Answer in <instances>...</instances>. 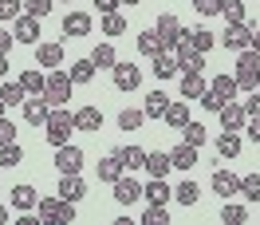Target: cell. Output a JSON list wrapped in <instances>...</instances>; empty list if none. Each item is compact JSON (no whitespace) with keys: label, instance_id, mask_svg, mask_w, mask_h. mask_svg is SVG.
<instances>
[{"label":"cell","instance_id":"32","mask_svg":"<svg viewBox=\"0 0 260 225\" xmlns=\"http://www.w3.org/2000/svg\"><path fill=\"white\" fill-rule=\"evenodd\" d=\"M162 119H166V127L181 130V127H185V123H189V107H185V103H170Z\"/></svg>","mask_w":260,"mask_h":225},{"label":"cell","instance_id":"23","mask_svg":"<svg viewBox=\"0 0 260 225\" xmlns=\"http://www.w3.org/2000/svg\"><path fill=\"white\" fill-rule=\"evenodd\" d=\"M170 162H174V170H193L197 166V146L178 143L174 150H170Z\"/></svg>","mask_w":260,"mask_h":225},{"label":"cell","instance_id":"24","mask_svg":"<svg viewBox=\"0 0 260 225\" xmlns=\"http://www.w3.org/2000/svg\"><path fill=\"white\" fill-rule=\"evenodd\" d=\"M181 40H185L193 51H209L213 44H217V32H209V28H193V32H189V28H185V32H181Z\"/></svg>","mask_w":260,"mask_h":225},{"label":"cell","instance_id":"14","mask_svg":"<svg viewBox=\"0 0 260 225\" xmlns=\"http://www.w3.org/2000/svg\"><path fill=\"white\" fill-rule=\"evenodd\" d=\"M142 198H146V202H154V206H166V202L174 198V186H170L166 178H150L146 186H142Z\"/></svg>","mask_w":260,"mask_h":225},{"label":"cell","instance_id":"1","mask_svg":"<svg viewBox=\"0 0 260 225\" xmlns=\"http://www.w3.org/2000/svg\"><path fill=\"white\" fill-rule=\"evenodd\" d=\"M36 217L44 225H71L75 221V202H63V198H40L36 202Z\"/></svg>","mask_w":260,"mask_h":225},{"label":"cell","instance_id":"42","mask_svg":"<svg viewBox=\"0 0 260 225\" xmlns=\"http://www.w3.org/2000/svg\"><path fill=\"white\" fill-rule=\"evenodd\" d=\"M241 198L244 202H260V174H244L241 178Z\"/></svg>","mask_w":260,"mask_h":225},{"label":"cell","instance_id":"26","mask_svg":"<svg viewBox=\"0 0 260 225\" xmlns=\"http://www.w3.org/2000/svg\"><path fill=\"white\" fill-rule=\"evenodd\" d=\"M209 91H213L217 99H221V103H233L241 87H237V79H233V75H217V79L209 83Z\"/></svg>","mask_w":260,"mask_h":225},{"label":"cell","instance_id":"35","mask_svg":"<svg viewBox=\"0 0 260 225\" xmlns=\"http://www.w3.org/2000/svg\"><path fill=\"white\" fill-rule=\"evenodd\" d=\"M146 123V111L142 107H126V111H118V130H138Z\"/></svg>","mask_w":260,"mask_h":225},{"label":"cell","instance_id":"13","mask_svg":"<svg viewBox=\"0 0 260 225\" xmlns=\"http://www.w3.org/2000/svg\"><path fill=\"white\" fill-rule=\"evenodd\" d=\"M213 193H217L221 202H229L233 193H241V178L229 174V170H213Z\"/></svg>","mask_w":260,"mask_h":225},{"label":"cell","instance_id":"27","mask_svg":"<svg viewBox=\"0 0 260 225\" xmlns=\"http://www.w3.org/2000/svg\"><path fill=\"white\" fill-rule=\"evenodd\" d=\"M44 83H48V75L36 71V67L20 71V87H24V95H44Z\"/></svg>","mask_w":260,"mask_h":225},{"label":"cell","instance_id":"48","mask_svg":"<svg viewBox=\"0 0 260 225\" xmlns=\"http://www.w3.org/2000/svg\"><path fill=\"white\" fill-rule=\"evenodd\" d=\"M4 143H16V123H8V119L0 115V146Z\"/></svg>","mask_w":260,"mask_h":225},{"label":"cell","instance_id":"12","mask_svg":"<svg viewBox=\"0 0 260 225\" xmlns=\"http://www.w3.org/2000/svg\"><path fill=\"white\" fill-rule=\"evenodd\" d=\"M248 44H252L248 20H244V24H229V28H225V48L229 51H248Z\"/></svg>","mask_w":260,"mask_h":225},{"label":"cell","instance_id":"6","mask_svg":"<svg viewBox=\"0 0 260 225\" xmlns=\"http://www.w3.org/2000/svg\"><path fill=\"white\" fill-rule=\"evenodd\" d=\"M55 170H59V174H79L83 170V150L75 143L55 146Z\"/></svg>","mask_w":260,"mask_h":225},{"label":"cell","instance_id":"38","mask_svg":"<svg viewBox=\"0 0 260 225\" xmlns=\"http://www.w3.org/2000/svg\"><path fill=\"white\" fill-rule=\"evenodd\" d=\"M221 221H229V225H244V221H248V209L237 206V202H221Z\"/></svg>","mask_w":260,"mask_h":225},{"label":"cell","instance_id":"3","mask_svg":"<svg viewBox=\"0 0 260 225\" xmlns=\"http://www.w3.org/2000/svg\"><path fill=\"white\" fill-rule=\"evenodd\" d=\"M71 130H75V111H67V107H51L48 123H44V134H48L51 146H63L71 138Z\"/></svg>","mask_w":260,"mask_h":225},{"label":"cell","instance_id":"29","mask_svg":"<svg viewBox=\"0 0 260 225\" xmlns=\"http://www.w3.org/2000/svg\"><path fill=\"white\" fill-rule=\"evenodd\" d=\"M91 64H95L99 71H111V67L118 64V55H114V44H99V48L91 51Z\"/></svg>","mask_w":260,"mask_h":225},{"label":"cell","instance_id":"28","mask_svg":"<svg viewBox=\"0 0 260 225\" xmlns=\"http://www.w3.org/2000/svg\"><path fill=\"white\" fill-rule=\"evenodd\" d=\"M95 71H99V67L91 64V55H87V60H75V64L67 67V75H71V83H91V79H95Z\"/></svg>","mask_w":260,"mask_h":225},{"label":"cell","instance_id":"10","mask_svg":"<svg viewBox=\"0 0 260 225\" xmlns=\"http://www.w3.org/2000/svg\"><path fill=\"white\" fill-rule=\"evenodd\" d=\"M48 115H51V103L44 95H28V99H24V119H28L32 127H44Z\"/></svg>","mask_w":260,"mask_h":225},{"label":"cell","instance_id":"19","mask_svg":"<svg viewBox=\"0 0 260 225\" xmlns=\"http://www.w3.org/2000/svg\"><path fill=\"white\" fill-rule=\"evenodd\" d=\"M95 174H99V182H111V186H114V182H118V178L126 174V170H122V162H118V154H114V150H111L107 158H99Z\"/></svg>","mask_w":260,"mask_h":225},{"label":"cell","instance_id":"39","mask_svg":"<svg viewBox=\"0 0 260 225\" xmlns=\"http://www.w3.org/2000/svg\"><path fill=\"white\" fill-rule=\"evenodd\" d=\"M134 44H138V51H142L146 60H154V55L162 51V44H158V36H154V28H150V32H138V40H134Z\"/></svg>","mask_w":260,"mask_h":225},{"label":"cell","instance_id":"5","mask_svg":"<svg viewBox=\"0 0 260 225\" xmlns=\"http://www.w3.org/2000/svg\"><path fill=\"white\" fill-rule=\"evenodd\" d=\"M181 20L174 16V12H162L158 16V24H154V36H158V44H162V51H174L178 48V40H181Z\"/></svg>","mask_w":260,"mask_h":225},{"label":"cell","instance_id":"40","mask_svg":"<svg viewBox=\"0 0 260 225\" xmlns=\"http://www.w3.org/2000/svg\"><path fill=\"white\" fill-rule=\"evenodd\" d=\"M24 162V150L16 143H4L0 146V170H8V166H20Z\"/></svg>","mask_w":260,"mask_h":225},{"label":"cell","instance_id":"53","mask_svg":"<svg viewBox=\"0 0 260 225\" xmlns=\"http://www.w3.org/2000/svg\"><path fill=\"white\" fill-rule=\"evenodd\" d=\"M95 4H99V12L107 16V12H118V4H122V0H95Z\"/></svg>","mask_w":260,"mask_h":225},{"label":"cell","instance_id":"51","mask_svg":"<svg viewBox=\"0 0 260 225\" xmlns=\"http://www.w3.org/2000/svg\"><path fill=\"white\" fill-rule=\"evenodd\" d=\"M244 115H248V119H256V115H260V91H252V95L244 99Z\"/></svg>","mask_w":260,"mask_h":225},{"label":"cell","instance_id":"8","mask_svg":"<svg viewBox=\"0 0 260 225\" xmlns=\"http://www.w3.org/2000/svg\"><path fill=\"white\" fill-rule=\"evenodd\" d=\"M36 64L40 67H63V44H55V40H40L36 44Z\"/></svg>","mask_w":260,"mask_h":225},{"label":"cell","instance_id":"41","mask_svg":"<svg viewBox=\"0 0 260 225\" xmlns=\"http://www.w3.org/2000/svg\"><path fill=\"white\" fill-rule=\"evenodd\" d=\"M24 16V0H0V24H12Z\"/></svg>","mask_w":260,"mask_h":225},{"label":"cell","instance_id":"7","mask_svg":"<svg viewBox=\"0 0 260 225\" xmlns=\"http://www.w3.org/2000/svg\"><path fill=\"white\" fill-rule=\"evenodd\" d=\"M138 198H142V182H138V178L126 170V174L114 182V202H118V206H134Z\"/></svg>","mask_w":260,"mask_h":225},{"label":"cell","instance_id":"15","mask_svg":"<svg viewBox=\"0 0 260 225\" xmlns=\"http://www.w3.org/2000/svg\"><path fill=\"white\" fill-rule=\"evenodd\" d=\"M150 178H166L174 170V162H170V150H146V166H142Z\"/></svg>","mask_w":260,"mask_h":225},{"label":"cell","instance_id":"44","mask_svg":"<svg viewBox=\"0 0 260 225\" xmlns=\"http://www.w3.org/2000/svg\"><path fill=\"white\" fill-rule=\"evenodd\" d=\"M122 32H126V16L107 12V16H103V36H122Z\"/></svg>","mask_w":260,"mask_h":225},{"label":"cell","instance_id":"49","mask_svg":"<svg viewBox=\"0 0 260 225\" xmlns=\"http://www.w3.org/2000/svg\"><path fill=\"white\" fill-rule=\"evenodd\" d=\"M12 44H16L12 28H4V24H0V55H8V51H12Z\"/></svg>","mask_w":260,"mask_h":225},{"label":"cell","instance_id":"18","mask_svg":"<svg viewBox=\"0 0 260 225\" xmlns=\"http://www.w3.org/2000/svg\"><path fill=\"white\" fill-rule=\"evenodd\" d=\"M59 198H63V202H79L83 193H87V182H83L79 174H59Z\"/></svg>","mask_w":260,"mask_h":225},{"label":"cell","instance_id":"16","mask_svg":"<svg viewBox=\"0 0 260 225\" xmlns=\"http://www.w3.org/2000/svg\"><path fill=\"white\" fill-rule=\"evenodd\" d=\"M8 198H12V206H16L20 213H32V209H36V202H40V198H36V186H28V182L12 186V190H8Z\"/></svg>","mask_w":260,"mask_h":225},{"label":"cell","instance_id":"20","mask_svg":"<svg viewBox=\"0 0 260 225\" xmlns=\"http://www.w3.org/2000/svg\"><path fill=\"white\" fill-rule=\"evenodd\" d=\"M114 154H118V162H122V170H130V174L146 166V150H142V146H134V143H130V146H118Z\"/></svg>","mask_w":260,"mask_h":225},{"label":"cell","instance_id":"33","mask_svg":"<svg viewBox=\"0 0 260 225\" xmlns=\"http://www.w3.org/2000/svg\"><path fill=\"white\" fill-rule=\"evenodd\" d=\"M205 138H209V130L201 127V123H193V119L181 127V143H189V146H197V150H201V146H205Z\"/></svg>","mask_w":260,"mask_h":225},{"label":"cell","instance_id":"46","mask_svg":"<svg viewBox=\"0 0 260 225\" xmlns=\"http://www.w3.org/2000/svg\"><path fill=\"white\" fill-rule=\"evenodd\" d=\"M51 4H55V0H24V12H28V16H36V20H44L51 12Z\"/></svg>","mask_w":260,"mask_h":225},{"label":"cell","instance_id":"43","mask_svg":"<svg viewBox=\"0 0 260 225\" xmlns=\"http://www.w3.org/2000/svg\"><path fill=\"white\" fill-rule=\"evenodd\" d=\"M221 16L229 24H244V4L241 0H221Z\"/></svg>","mask_w":260,"mask_h":225},{"label":"cell","instance_id":"4","mask_svg":"<svg viewBox=\"0 0 260 225\" xmlns=\"http://www.w3.org/2000/svg\"><path fill=\"white\" fill-rule=\"evenodd\" d=\"M71 91H75V83H71V75H67V67H55V71H48L44 99H48L51 107H63L67 99H71Z\"/></svg>","mask_w":260,"mask_h":225},{"label":"cell","instance_id":"36","mask_svg":"<svg viewBox=\"0 0 260 225\" xmlns=\"http://www.w3.org/2000/svg\"><path fill=\"white\" fill-rule=\"evenodd\" d=\"M174 198H178L181 206H197L201 190H197V182H193V178H185V182H178V186H174Z\"/></svg>","mask_w":260,"mask_h":225},{"label":"cell","instance_id":"11","mask_svg":"<svg viewBox=\"0 0 260 225\" xmlns=\"http://www.w3.org/2000/svg\"><path fill=\"white\" fill-rule=\"evenodd\" d=\"M12 36H16V44H40V20L24 12L20 20H12Z\"/></svg>","mask_w":260,"mask_h":225},{"label":"cell","instance_id":"9","mask_svg":"<svg viewBox=\"0 0 260 225\" xmlns=\"http://www.w3.org/2000/svg\"><path fill=\"white\" fill-rule=\"evenodd\" d=\"M111 75H114V87H118V91H138V83H142V71L134 64H122V60L111 67Z\"/></svg>","mask_w":260,"mask_h":225},{"label":"cell","instance_id":"60","mask_svg":"<svg viewBox=\"0 0 260 225\" xmlns=\"http://www.w3.org/2000/svg\"><path fill=\"white\" fill-rule=\"evenodd\" d=\"M0 186H4V182H0Z\"/></svg>","mask_w":260,"mask_h":225},{"label":"cell","instance_id":"47","mask_svg":"<svg viewBox=\"0 0 260 225\" xmlns=\"http://www.w3.org/2000/svg\"><path fill=\"white\" fill-rule=\"evenodd\" d=\"M193 8L201 16H221V0H193Z\"/></svg>","mask_w":260,"mask_h":225},{"label":"cell","instance_id":"56","mask_svg":"<svg viewBox=\"0 0 260 225\" xmlns=\"http://www.w3.org/2000/svg\"><path fill=\"white\" fill-rule=\"evenodd\" d=\"M252 51H260V32H252V44H248Z\"/></svg>","mask_w":260,"mask_h":225},{"label":"cell","instance_id":"52","mask_svg":"<svg viewBox=\"0 0 260 225\" xmlns=\"http://www.w3.org/2000/svg\"><path fill=\"white\" fill-rule=\"evenodd\" d=\"M244 130H248V138L260 146V115H256V119H248V123H244Z\"/></svg>","mask_w":260,"mask_h":225},{"label":"cell","instance_id":"2","mask_svg":"<svg viewBox=\"0 0 260 225\" xmlns=\"http://www.w3.org/2000/svg\"><path fill=\"white\" fill-rule=\"evenodd\" d=\"M233 79L241 91H256L260 87V51H237V71H233Z\"/></svg>","mask_w":260,"mask_h":225},{"label":"cell","instance_id":"58","mask_svg":"<svg viewBox=\"0 0 260 225\" xmlns=\"http://www.w3.org/2000/svg\"><path fill=\"white\" fill-rule=\"evenodd\" d=\"M0 115H4V99H0Z\"/></svg>","mask_w":260,"mask_h":225},{"label":"cell","instance_id":"21","mask_svg":"<svg viewBox=\"0 0 260 225\" xmlns=\"http://www.w3.org/2000/svg\"><path fill=\"white\" fill-rule=\"evenodd\" d=\"M63 36H71V40L91 36V16H87V12H67L63 16Z\"/></svg>","mask_w":260,"mask_h":225},{"label":"cell","instance_id":"31","mask_svg":"<svg viewBox=\"0 0 260 225\" xmlns=\"http://www.w3.org/2000/svg\"><path fill=\"white\" fill-rule=\"evenodd\" d=\"M166 107H170V99H166V91H150L146 103H142V111H146V119H162Z\"/></svg>","mask_w":260,"mask_h":225},{"label":"cell","instance_id":"50","mask_svg":"<svg viewBox=\"0 0 260 225\" xmlns=\"http://www.w3.org/2000/svg\"><path fill=\"white\" fill-rule=\"evenodd\" d=\"M197 103H201V107H205V111H221V107H225V103H221V99H217V95H213V91H209V87H205V95H201V99H197Z\"/></svg>","mask_w":260,"mask_h":225},{"label":"cell","instance_id":"34","mask_svg":"<svg viewBox=\"0 0 260 225\" xmlns=\"http://www.w3.org/2000/svg\"><path fill=\"white\" fill-rule=\"evenodd\" d=\"M0 99H4V107H24V99H28V95H24L20 79H12V83L4 79V87H0Z\"/></svg>","mask_w":260,"mask_h":225},{"label":"cell","instance_id":"57","mask_svg":"<svg viewBox=\"0 0 260 225\" xmlns=\"http://www.w3.org/2000/svg\"><path fill=\"white\" fill-rule=\"evenodd\" d=\"M122 4H142V0H122Z\"/></svg>","mask_w":260,"mask_h":225},{"label":"cell","instance_id":"30","mask_svg":"<svg viewBox=\"0 0 260 225\" xmlns=\"http://www.w3.org/2000/svg\"><path fill=\"white\" fill-rule=\"evenodd\" d=\"M217 154H221V158H237V154H241V134H237V130H225V134L217 138Z\"/></svg>","mask_w":260,"mask_h":225},{"label":"cell","instance_id":"37","mask_svg":"<svg viewBox=\"0 0 260 225\" xmlns=\"http://www.w3.org/2000/svg\"><path fill=\"white\" fill-rule=\"evenodd\" d=\"M205 87H209V83L201 79V75H181V99H201Z\"/></svg>","mask_w":260,"mask_h":225},{"label":"cell","instance_id":"45","mask_svg":"<svg viewBox=\"0 0 260 225\" xmlns=\"http://www.w3.org/2000/svg\"><path fill=\"white\" fill-rule=\"evenodd\" d=\"M142 225H170V213H166V206H154V202H150L146 213H142Z\"/></svg>","mask_w":260,"mask_h":225},{"label":"cell","instance_id":"54","mask_svg":"<svg viewBox=\"0 0 260 225\" xmlns=\"http://www.w3.org/2000/svg\"><path fill=\"white\" fill-rule=\"evenodd\" d=\"M8 75V55H0V79Z\"/></svg>","mask_w":260,"mask_h":225},{"label":"cell","instance_id":"22","mask_svg":"<svg viewBox=\"0 0 260 225\" xmlns=\"http://www.w3.org/2000/svg\"><path fill=\"white\" fill-rule=\"evenodd\" d=\"M217 115H221V127L225 130H244V123H248V115H244L241 103H225Z\"/></svg>","mask_w":260,"mask_h":225},{"label":"cell","instance_id":"17","mask_svg":"<svg viewBox=\"0 0 260 225\" xmlns=\"http://www.w3.org/2000/svg\"><path fill=\"white\" fill-rule=\"evenodd\" d=\"M150 71H154V79H174L178 75V60H174V51H158L154 60H150Z\"/></svg>","mask_w":260,"mask_h":225},{"label":"cell","instance_id":"55","mask_svg":"<svg viewBox=\"0 0 260 225\" xmlns=\"http://www.w3.org/2000/svg\"><path fill=\"white\" fill-rule=\"evenodd\" d=\"M8 217H12V213H8V206H0V225H8Z\"/></svg>","mask_w":260,"mask_h":225},{"label":"cell","instance_id":"59","mask_svg":"<svg viewBox=\"0 0 260 225\" xmlns=\"http://www.w3.org/2000/svg\"><path fill=\"white\" fill-rule=\"evenodd\" d=\"M55 4H71V0H55Z\"/></svg>","mask_w":260,"mask_h":225},{"label":"cell","instance_id":"25","mask_svg":"<svg viewBox=\"0 0 260 225\" xmlns=\"http://www.w3.org/2000/svg\"><path fill=\"white\" fill-rule=\"evenodd\" d=\"M99 127H103V111L99 107H79L75 111V130H91L95 134Z\"/></svg>","mask_w":260,"mask_h":225}]
</instances>
